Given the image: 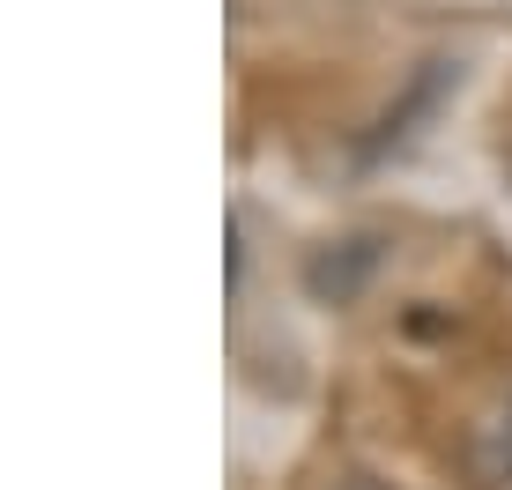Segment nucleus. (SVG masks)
Returning a JSON list of instances; mask_svg holds the SVG:
<instances>
[{"mask_svg":"<svg viewBox=\"0 0 512 490\" xmlns=\"http://www.w3.org/2000/svg\"><path fill=\"white\" fill-rule=\"evenodd\" d=\"M468 461H475V476H483V483H512V401L490 416L483 431H475Z\"/></svg>","mask_w":512,"mask_h":490,"instance_id":"1","label":"nucleus"}]
</instances>
